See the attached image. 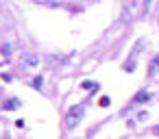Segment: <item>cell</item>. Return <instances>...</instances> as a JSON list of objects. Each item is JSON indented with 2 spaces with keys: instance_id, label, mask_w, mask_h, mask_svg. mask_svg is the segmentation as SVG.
Here are the masks:
<instances>
[{
  "instance_id": "1",
  "label": "cell",
  "mask_w": 159,
  "mask_h": 139,
  "mask_svg": "<svg viewBox=\"0 0 159 139\" xmlns=\"http://www.w3.org/2000/svg\"><path fill=\"white\" fill-rule=\"evenodd\" d=\"M83 115H85V104H74V106H70V111H68V115H66V128H68V130H74V128L81 124Z\"/></svg>"
},
{
  "instance_id": "2",
  "label": "cell",
  "mask_w": 159,
  "mask_h": 139,
  "mask_svg": "<svg viewBox=\"0 0 159 139\" xmlns=\"http://www.w3.org/2000/svg\"><path fill=\"white\" fill-rule=\"evenodd\" d=\"M20 61H22L24 67H37V65H39V57L33 54V52H24V54L20 57Z\"/></svg>"
},
{
  "instance_id": "3",
  "label": "cell",
  "mask_w": 159,
  "mask_h": 139,
  "mask_svg": "<svg viewBox=\"0 0 159 139\" xmlns=\"http://www.w3.org/2000/svg\"><path fill=\"white\" fill-rule=\"evenodd\" d=\"M20 106H22V100H20V98H9V100H5V104H2L5 111H16V109H20Z\"/></svg>"
},
{
  "instance_id": "4",
  "label": "cell",
  "mask_w": 159,
  "mask_h": 139,
  "mask_svg": "<svg viewBox=\"0 0 159 139\" xmlns=\"http://www.w3.org/2000/svg\"><path fill=\"white\" fill-rule=\"evenodd\" d=\"M157 67H159V61H157V59H150V65H148V76H150V78L157 74Z\"/></svg>"
},
{
  "instance_id": "5",
  "label": "cell",
  "mask_w": 159,
  "mask_h": 139,
  "mask_svg": "<svg viewBox=\"0 0 159 139\" xmlns=\"http://www.w3.org/2000/svg\"><path fill=\"white\" fill-rule=\"evenodd\" d=\"M81 87H83V89H87V91H96V89H98V85H96V83H87V80H85Z\"/></svg>"
},
{
  "instance_id": "6",
  "label": "cell",
  "mask_w": 159,
  "mask_h": 139,
  "mask_svg": "<svg viewBox=\"0 0 159 139\" xmlns=\"http://www.w3.org/2000/svg\"><path fill=\"white\" fill-rule=\"evenodd\" d=\"M137 119H139V122H146V119H148V111H139V113H137Z\"/></svg>"
},
{
  "instance_id": "7",
  "label": "cell",
  "mask_w": 159,
  "mask_h": 139,
  "mask_svg": "<svg viewBox=\"0 0 159 139\" xmlns=\"http://www.w3.org/2000/svg\"><path fill=\"white\" fill-rule=\"evenodd\" d=\"M146 98H148V93H137V96H135V102H144Z\"/></svg>"
},
{
  "instance_id": "8",
  "label": "cell",
  "mask_w": 159,
  "mask_h": 139,
  "mask_svg": "<svg viewBox=\"0 0 159 139\" xmlns=\"http://www.w3.org/2000/svg\"><path fill=\"white\" fill-rule=\"evenodd\" d=\"M2 52H5V57H9V54H11V46L5 44V46H2Z\"/></svg>"
},
{
  "instance_id": "9",
  "label": "cell",
  "mask_w": 159,
  "mask_h": 139,
  "mask_svg": "<svg viewBox=\"0 0 159 139\" xmlns=\"http://www.w3.org/2000/svg\"><path fill=\"white\" fill-rule=\"evenodd\" d=\"M109 102H111V100H109V98H107V96H102V98H100V102H98V104H100V106H107V104H109Z\"/></svg>"
},
{
  "instance_id": "10",
  "label": "cell",
  "mask_w": 159,
  "mask_h": 139,
  "mask_svg": "<svg viewBox=\"0 0 159 139\" xmlns=\"http://www.w3.org/2000/svg\"><path fill=\"white\" fill-rule=\"evenodd\" d=\"M33 87H37V89H39V87H42V76H37V78H35V80H33Z\"/></svg>"
}]
</instances>
